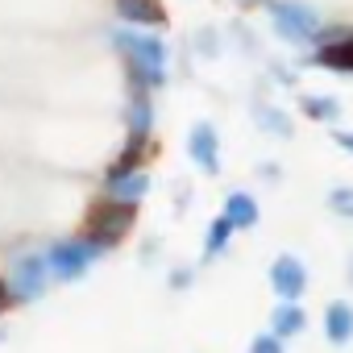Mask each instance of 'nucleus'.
I'll use <instances>...</instances> for the list:
<instances>
[{
    "mask_svg": "<svg viewBox=\"0 0 353 353\" xmlns=\"http://www.w3.org/2000/svg\"><path fill=\"white\" fill-rule=\"evenodd\" d=\"M328 328H332V341H345V336H349V328H353V316H349L345 307H332Z\"/></svg>",
    "mask_w": 353,
    "mask_h": 353,
    "instance_id": "nucleus-1",
    "label": "nucleus"
},
{
    "mask_svg": "<svg viewBox=\"0 0 353 353\" xmlns=\"http://www.w3.org/2000/svg\"><path fill=\"white\" fill-rule=\"evenodd\" d=\"M254 353H279V349H274V341H270V336H262V341L254 345Z\"/></svg>",
    "mask_w": 353,
    "mask_h": 353,
    "instance_id": "nucleus-2",
    "label": "nucleus"
}]
</instances>
